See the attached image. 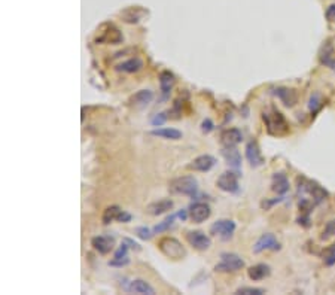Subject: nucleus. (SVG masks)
I'll return each mask as SVG.
<instances>
[{"label": "nucleus", "instance_id": "ddd939ff", "mask_svg": "<svg viewBox=\"0 0 335 295\" xmlns=\"http://www.w3.org/2000/svg\"><path fill=\"white\" fill-rule=\"evenodd\" d=\"M273 94L287 107H292L296 104L298 101V94L293 88H287V87H277L273 90Z\"/></svg>", "mask_w": 335, "mask_h": 295}, {"label": "nucleus", "instance_id": "4c0bfd02", "mask_svg": "<svg viewBox=\"0 0 335 295\" xmlns=\"http://www.w3.org/2000/svg\"><path fill=\"white\" fill-rule=\"evenodd\" d=\"M213 123H212V120H204L203 121V124H201V130L204 131V133H210L212 130H213Z\"/></svg>", "mask_w": 335, "mask_h": 295}, {"label": "nucleus", "instance_id": "f03ea898", "mask_svg": "<svg viewBox=\"0 0 335 295\" xmlns=\"http://www.w3.org/2000/svg\"><path fill=\"white\" fill-rule=\"evenodd\" d=\"M168 188L174 194L195 197L198 193V180L194 176H180L170 182Z\"/></svg>", "mask_w": 335, "mask_h": 295}, {"label": "nucleus", "instance_id": "37998d69", "mask_svg": "<svg viewBox=\"0 0 335 295\" xmlns=\"http://www.w3.org/2000/svg\"><path fill=\"white\" fill-rule=\"evenodd\" d=\"M328 67H329L331 70H334V72H335V58H334V60L328 64Z\"/></svg>", "mask_w": 335, "mask_h": 295}, {"label": "nucleus", "instance_id": "bb28decb", "mask_svg": "<svg viewBox=\"0 0 335 295\" xmlns=\"http://www.w3.org/2000/svg\"><path fill=\"white\" fill-rule=\"evenodd\" d=\"M121 212H122V209H121L120 206H110V207H107V209L104 210V213H103V218H101L103 224L107 225V224H110V222H114V221H118Z\"/></svg>", "mask_w": 335, "mask_h": 295}, {"label": "nucleus", "instance_id": "a878e982", "mask_svg": "<svg viewBox=\"0 0 335 295\" xmlns=\"http://www.w3.org/2000/svg\"><path fill=\"white\" fill-rule=\"evenodd\" d=\"M121 17H122V20L125 23L134 24V23H139L144 17V11L143 9H139V8H130V9L124 11L121 14Z\"/></svg>", "mask_w": 335, "mask_h": 295}, {"label": "nucleus", "instance_id": "c9c22d12", "mask_svg": "<svg viewBox=\"0 0 335 295\" xmlns=\"http://www.w3.org/2000/svg\"><path fill=\"white\" fill-rule=\"evenodd\" d=\"M167 114L166 112H161V114H157L152 120H151V124L154 125V127H161L166 121H167Z\"/></svg>", "mask_w": 335, "mask_h": 295}, {"label": "nucleus", "instance_id": "58836bf2", "mask_svg": "<svg viewBox=\"0 0 335 295\" xmlns=\"http://www.w3.org/2000/svg\"><path fill=\"white\" fill-rule=\"evenodd\" d=\"M130 221H131V215H130V213H127L125 210H122V212H121V215H120V218H118V222L127 224V222H130Z\"/></svg>", "mask_w": 335, "mask_h": 295}, {"label": "nucleus", "instance_id": "f704fd0d", "mask_svg": "<svg viewBox=\"0 0 335 295\" xmlns=\"http://www.w3.org/2000/svg\"><path fill=\"white\" fill-rule=\"evenodd\" d=\"M128 245L125 243V242H122L121 243V246L117 249V252H115V260H124V258H127V252H128Z\"/></svg>", "mask_w": 335, "mask_h": 295}, {"label": "nucleus", "instance_id": "473e14b6", "mask_svg": "<svg viewBox=\"0 0 335 295\" xmlns=\"http://www.w3.org/2000/svg\"><path fill=\"white\" fill-rule=\"evenodd\" d=\"M134 234H136L139 239H142V240H151L152 236H154L155 233L151 231L149 228H146V227H137V228L134 230Z\"/></svg>", "mask_w": 335, "mask_h": 295}, {"label": "nucleus", "instance_id": "393cba45", "mask_svg": "<svg viewBox=\"0 0 335 295\" xmlns=\"http://www.w3.org/2000/svg\"><path fill=\"white\" fill-rule=\"evenodd\" d=\"M151 134L157 136V137H163V139H170V140L182 139V131H179L176 128H157V130H152Z\"/></svg>", "mask_w": 335, "mask_h": 295}, {"label": "nucleus", "instance_id": "39448f33", "mask_svg": "<svg viewBox=\"0 0 335 295\" xmlns=\"http://www.w3.org/2000/svg\"><path fill=\"white\" fill-rule=\"evenodd\" d=\"M300 182V187H298V193H304V194H309L311 198H313V203L314 204H320L322 201L326 200L328 197V193L325 188H322L319 183L313 182V180H306V179H301L298 180Z\"/></svg>", "mask_w": 335, "mask_h": 295}, {"label": "nucleus", "instance_id": "20e7f679", "mask_svg": "<svg viewBox=\"0 0 335 295\" xmlns=\"http://www.w3.org/2000/svg\"><path fill=\"white\" fill-rule=\"evenodd\" d=\"M124 41L122 33L114 25V24H103L98 28V33L96 36L97 44H109V45H117Z\"/></svg>", "mask_w": 335, "mask_h": 295}, {"label": "nucleus", "instance_id": "72a5a7b5", "mask_svg": "<svg viewBox=\"0 0 335 295\" xmlns=\"http://www.w3.org/2000/svg\"><path fill=\"white\" fill-rule=\"evenodd\" d=\"M334 236H335V219L329 221V222L325 225L322 239H329V237H334Z\"/></svg>", "mask_w": 335, "mask_h": 295}, {"label": "nucleus", "instance_id": "412c9836", "mask_svg": "<svg viewBox=\"0 0 335 295\" xmlns=\"http://www.w3.org/2000/svg\"><path fill=\"white\" fill-rule=\"evenodd\" d=\"M271 274V269L270 266L267 264H256V266H252L249 270H247V276L249 279L258 282V280H263L265 277H268Z\"/></svg>", "mask_w": 335, "mask_h": 295}, {"label": "nucleus", "instance_id": "ea45409f", "mask_svg": "<svg viewBox=\"0 0 335 295\" xmlns=\"http://www.w3.org/2000/svg\"><path fill=\"white\" fill-rule=\"evenodd\" d=\"M326 18H328L329 21H335V3L331 5V6L326 9Z\"/></svg>", "mask_w": 335, "mask_h": 295}, {"label": "nucleus", "instance_id": "9b49d317", "mask_svg": "<svg viewBox=\"0 0 335 295\" xmlns=\"http://www.w3.org/2000/svg\"><path fill=\"white\" fill-rule=\"evenodd\" d=\"M186 240L197 250H207L212 246V240L203 231H190L186 233Z\"/></svg>", "mask_w": 335, "mask_h": 295}, {"label": "nucleus", "instance_id": "c85d7f7f", "mask_svg": "<svg viewBox=\"0 0 335 295\" xmlns=\"http://www.w3.org/2000/svg\"><path fill=\"white\" fill-rule=\"evenodd\" d=\"M176 216H177V213H173V215H170V216H167L163 222H160L158 225H155L154 227V233L157 234V233H163V231H167V230H170L173 225H174V219H176Z\"/></svg>", "mask_w": 335, "mask_h": 295}, {"label": "nucleus", "instance_id": "e433bc0d", "mask_svg": "<svg viewBox=\"0 0 335 295\" xmlns=\"http://www.w3.org/2000/svg\"><path fill=\"white\" fill-rule=\"evenodd\" d=\"M130 264V258L127 256V258H124V260H112V261H109V266L110 267H125V266H128Z\"/></svg>", "mask_w": 335, "mask_h": 295}, {"label": "nucleus", "instance_id": "dca6fc26", "mask_svg": "<svg viewBox=\"0 0 335 295\" xmlns=\"http://www.w3.org/2000/svg\"><path fill=\"white\" fill-rule=\"evenodd\" d=\"M241 140H243V133L239 128H227V130H223L220 134V142L223 146H227V148L237 146Z\"/></svg>", "mask_w": 335, "mask_h": 295}, {"label": "nucleus", "instance_id": "b1692460", "mask_svg": "<svg viewBox=\"0 0 335 295\" xmlns=\"http://www.w3.org/2000/svg\"><path fill=\"white\" fill-rule=\"evenodd\" d=\"M174 82H176V78L171 72L168 70H164L161 72V75H160V87H161V91L164 94H168L171 91V88L174 87Z\"/></svg>", "mask_w": 335, "mask_h": 295}, {"label": "nucleus", "instance_id": "c756f323", "mask_svg": "<svg viewBox=\"0 0 335 295\" xmlns=\"http://www.w3.org/2000/svg\"><path fill=\"white\" fill-rule=\"evenodd\" d=\"M323 263L328 267L335 266V243L325 249V252H323Z\"/></svg>", "mask_w": 335, "mask_h": 295}, {"label": "nucleus", "instance_id": "9d476101", "mask_svg": "<svg viewBox=\"0 0 335 295\" xmlns=\"http://www.w3.org/2000/svg\"><path fill=\"white\" fill-rule=\"evenodd\" d=\"M279 249H280V243L274 237V234H271V233L263 234L256 240V243L253 245V252L255 253H261L264 250H279Z\"/></svg>", "mask_w": 335, "mask_h": 295}, {"label": "nucleus", "instance_id": "423d86ee", "mask_svg": "<svg viewBox=\"0 0 335 295\" xmlns=\"http://www.w3.org/2000/svg\"><path fill=\"white\" fill-rule=\"evenodd\" d=\"M243 267H244V261L237 253H222L220 263L215 266V270L222 271V273H228V271H239Z\"/></svg>", "mask_w": 335, "mask_h": 295}, {"label": "nucleus", "instance_id": "f3484780", "mask_svg": "<svg viewBox=\"0 0 335 295\" xmlns=\"http://www.w3.org/2000/svg\"><path fill=\"white\" fill-rule=\"evenodd\" d=\"M216 164V158L213 155H200L197 157L191 164L190 169L195 170V172H209L210 169H213V166Z\"/></svg>", "mask_w": 335, "mask_h": 295}, {"label": "nucleus", "instance_id": "cd10ccee", "mask_svg": "<svg viewBox=\"0 0 335 295\" xmlns=\"http://www.w3.org/2000/svg\"><path fill=\"white\" fill-rule=\"evenodd\" d=\"M319 58H320V63H322V64H325L326 67H328V64H329V63L335 58V57H334V48H332V45H331L329 42H326V44L323 45V48H322V52H320Z\"/></svg>", "mask_w": 335, "mask_h": 295}, {"label": "nucleus", "instance_id": "79ce46f5", "mask_svg": "<svg viewBox=\"0 0 335 295\" xmlns=\"http://www.w3.org/2000/svg\"><path fill=\"white\" fill-rule=\"evenodd\" d=\"M188 215H190L188 210H179V212H177V218L182 219V221H185L186 218H188Z\"/></svg>", "mask_w": 335, "mask_h": 295}, {"label": "nucleus", "instance_id": "a19ab883", "mask_svg": "<svg viewBox=\"0 0 335 295\" xmlns=\"http://www.w3.org/2000/svg\"><path fill=\"white\" fill-rule=\"evenodd\" d=\"M124 242H125V243H127L131 249H134V250H140V249H142L139 243H136L134 240H131V239H128V237H127V239H124Z\"/></svg>", "mask_w": 335, "mask_h": 295}, {"label": "nucleus", "instance_id": "4468645a", "mask_svg": "<svg viewBox=\"0 0 335 295\" xmlns=\"http://www.w3.org/2000/svg\"><path fill=\"white\" fill-rule=\"evenodd\" d=\"M246 158L252 167H259L264 164V157L261 154V149L255 140H250L246 145Z\"/></svg>", "mask_w": 335, "mask_h": 295}, {"label": "nucleus", "instance_id": "7ed1b4c3", "mask_svg": "<svg viewBox=\"0 0 335 295\" xmlns=\"http://www.w3.org/2000/svg\"><path fill=\"white\" fill-rule=\"evenodd\" d=\"M158 249L170 260H183L186 256V249L182 246V243L174 237H163L158 242Z\"/></svg>", "mask_w": 335, "mask_h": 295}, {"label": "nucleus", "instance_id": "f257e3e1", "mask_svg": "<svg viewBox=\"0 0 335 295\" xmlns=\"http://www.w3.org/2000/svg\"><path fill=\"white\" fill-rule=\"evenodd\" d=\"M263 120L265 123L267 131L271 136H285L289 133V124L285 118V115L276 107H268L263 112Z\"/></svg>", "mask_w": 335, "mask_h": 295}, {"label": "nucleus", "instance_id": "7c9ffc66", "mask_svg": "<svg viewBox=\"0 0 335 295\" xmlns=\"http://www.w3.org/2000/svg\"><path fill=\"white\" fill-rule=\"evenodd\" d=\"M322 107V96L319 93H314L311 97H310V101H309V109L311 114H316L317 110Z\"/></svg>", "mask_w": 335, "mask_h": 295}, {"label": "nucleus", "instance_id": "2eb2a0df", "mask_svg": "<svg viewBox=\"0 0 335 295\" xmlns=\"http://www.w3.org/2000/svg\"><path fill=\"white\" fill-rule=\"evenodd\" d=\"M91 245L98 253L106 255L115 247V239L110 236H97L91 239Z\"/></svg>", "mask_w": 335, "mask_h": 295}, {"label": "nucleus", "instance_id": "f8f14e48", "mask_svg": "<svg viewBox=\"0 0 335 295\" xmlns=\"http://www.w3.org/2000/svg\"><path fill=\"white\" fill-rule=\"evenodd\" d=\"M190 218L194 221L195 224H201L204 221H207L212 215L210 206L206 203H194L190 206Z\"/></svg>", "mask_w": 335, "mask_h": 295}, {"label": "nucleus", "instance_id": "aec40b11", "mask_svg": "<svg viewBox=\"0 0 335 295\" xmlns=\"http://www.w3.org/2000/svg\"><path fill=\"white\" fill-rule=\"evenodd\" d=\"M271 190L280 196L286 194L289 191V180L285 173H274L271 180Z\"/></svg>", "mask_w": 335, "mask_h": 295}, {"label": "nucleus", "instance_id": "6e6552de", "mask_svg": "<svg viewBox=\"0 0 335 295\" xmlns=\"http://www.w3.org/2000/svg\"><path fill=\"white\" fill-rule=\"evenodd\" d=\"M121 286H122L124 291L131 292V294H140V295H144V294L146 295H154L155 294V289L147 282H144L142 279H134V280L122 279Z\"/></svg>", "mask_w": 335, "mask_h": 295}, {"label": "nucleus", "instance_id": "2f4dec72", "mask_svg": "<svg viewBox=\"0 0 335 295\" xmlns=\"http://www.w3.org/2000/svg\"><path fill=\"white\" fill-rule=\"evenodd\" d=\"M236 294L239 295H264L265 291L264 289H261V288H252V286H244V288H239L236 291Z\"/></svg>", "mask_w": 335, "mask_h": 295}, {"label": "nucleus", "instance_id": "1a4fd4ad", "mask_svg": "<svg viewBox=\"0 0 335 295\" xmlns=\"http://www.w3.org/2000/svg\"><path fill=\"white\" fill-rule=\"evenodd\" d=\"M216 185L219 190L225 193H237L239 191V173L225 172L217 177Z\"/></svg>", "mask_w": 335, "mask_h": 295}, {"label": "nucleus", "instance_id": "a211bd4d", "mask_svg": "<svg viewBox=\"0 0 335 295\" xmlns=\"http://www.w3.org/2000/svg\"><path fill=\"white\" fill-rule=\"evenodd\" d=\"M222 157L227 160L228 166L233 167L234 170H239L240 166H241V155L240 152L236 149V146H231V148H227V146H223V149L220 151Z\"/></svg>", "mask_w": 335, "mask_h": 295}, {"label": "nucleus", "instance_id": "0eeeda50", "mask_svg": "<svg viewBox=\"0 0 335 295\" xmlns=\"http://www.w3.org/2000/svg\"><path fill=\"white\" fill-rule=\"evenodd\" d=\"M236 231V222L231 219H219L210 227V233L222 240H230Z\"/></svg>", "mask_w": 335, "mask_h": 295}, {"label": "nucleus", "instance_id": "6ab92c4d", "mask_svg": "<svg viewBox=\"0 0 335 295\" xmlns=\"http://www.w3.org/2000/svg\"><path fill=\"white\" fill-rule=\"evenodd\" d=\"M152 98H154V93L151 90H140L130 98V103H131V106L142 109V107H144L151 103Z\"/></svg>", "mask_w": 335, "mask_h": 295}, {"label": "nucleus", "instance_id": "4be33fe9", "mask_svg": "<svg viewBox=\"0 0 335 295\" xmlns=\"http://www.w3.org/2000/svg\"><path fill=\"white\" fill-rule=\"evenodd\" d=\"M173 201L171 200H160V201H155V203H151L147 207H146V212L149 215L152 216H158V215H163L168 210L173 209Z\"/></svg>", "mask_w": 335, "mask_h": 295}, {"label": "nucleus", "instance_id": "5701e85b", "mask_svg": "<svg viewBox=\"0 0 335 295\" xmlns=\"http://www.w3.org/2000/svg\"><path fill=\"white\" fill-rule=\"evenodd\" d=\"M142 67H143V61L139 57H133V58L121 63L117 67V70L118 72H124V73H136V72L142 70Z\"/></svg>", "mask_w": 335, "mask_h": 295}]
</instances>
